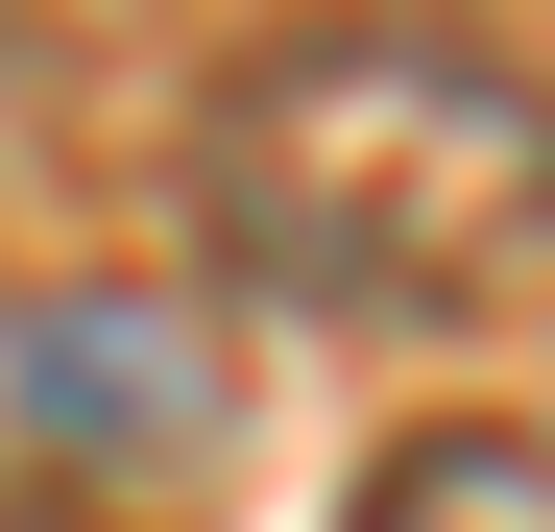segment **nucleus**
I'll list each match as a JSON object with an SVG mask.
<instances>
[{"label":"nucleus","mask_w":555,"mask_h":532,"mask_svg":"<svg viewBox=\"0 0 555 532\" xmlns=\"http://www.w3.org/2000/svg\"><path fill=\"white\" fill-rule=\"evenodd\" d=\"M194 242L291 315L459 339V315L555 291V73L459 49V25H291L194 98Z\"/></svg>","instance_id":"f257e3e1"},{"label":"nucleus","mask_w":555,"mask_h":532,"mask_svg":"<svg viewBox=\"0 0 555 532\" xmlns=\"http://www.w3.org/2000/svg\"><path fill=\"white\" fill-rule=\"evenodd\" d=\"M0 532H73V508H25V484H0Z\"/></svg>","instance_id":"20e7f679"},{"label":"nucleus","mask_w":555,"mask_h":532,"mask_svg":"<svg viewBox=\"0 0 555 532\" xmlns=\"http://www.w3.org/2000/svg\"><path fill=\"white\" fill-rule=\"evenodd\" d=\"M338 532H555V411H411L338 484Z\"/></svg>","instance_id":"7ed1b4c3"},{"label":"nucleus","mask_w":555,"mask_h":532,"mask_svg":"<svg viewBox=\"0 0 555 532\" xmlns=\"http://www.w3.org/2000/svg\"><path fill=\"white\" fill-rule=\"evenodd\" d=\"M0 435L49 484H98V508H169V484H218L242 364H218L194 291H25L0 315Z\"/></svg>","instance_id":"f03ea898"}]
</instances>
